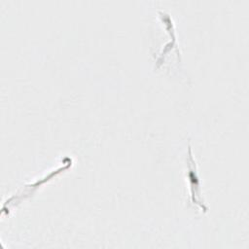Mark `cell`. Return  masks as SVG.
Masks as SVG:
<instances>
[{
    "label": "cell",
    "instance_id": "obj_1",
    "mask_svg": "<svg viewBox=\"0 0 249 249\" xmlns=\"http://www.w3.org/2000/svg\"><path fill=\"white\" fill-rule=\"evenodd\" d=\"M189 178L191 182V190H192V201L194 203H197L204 211L206 210V206L204 205L203 201L200 200L199 196V180L197 178L196 172V164L193 160L192 154H191V148L189 147Z\"/></svg>",
    "mask_w": 249,
    "mask_h": 249
}]
</instances>
